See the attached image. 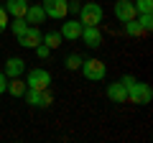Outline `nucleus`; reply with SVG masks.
<instances>
[{"mask_svg":"<svg viewBox=\"0 0 153 143\" xmlns=\"http://www.w3.org/2000/svg\"><path fill=\"white\" fill-rule=\"evenodd\" d=\"M69 3H82V0H69Z\"/></svg>","mask_w":153,"mask_h":143,"instance_id":"25","label":"nucleus"},{"mask_svg":"<svg viewBox=\"0 0 153 143\" xmlns=\"http://www.w3.org/2000/svg\"><path fill=\"white\" fill-rule=\"evenodd\" d=\"M133 5L138 13H153V0H135Z\"/></svg>","mask_w":153,"mask_h":143,"instance_id":"21","label":"nucleus"},{"mask_svg":"<svg viewBox=\"0 0 153 143\" xmlns=\"http://www.w3.org/2000/svg\"><path fill=\"white\" fill-rule=\"evenodd\" d=\"M26 23L28 26H38V23H44L46 21V13H44V8L41 5H28V10H26Z\"/></svg>","mask_w":153,"mask_h":143,"instance_id":"13","label":"nucleus"},{"mask_svg":"<svg viewBox=\"0 0 153 143\" xmlns=\"http://www.w3.org/2000/svg\"><path fill=\"white\" fill-rule=\"evenodd\" d=\"M8 26H10V31H13V36H21L23 31L28 28V23H26V18H13V21H8Z\"/></svg>","mask_w":153,"mask_h":143,"instance_id":"18","label":"nucleus"},{"mask_svg":"<svg viewBox=\"0 0 153 143\" xmlns=\"http://www.w3.org/2000/svg\"><path fill=\"white\" fill-rule=\"evenodd\" d=\"M61 39H66V41H76L79 36H82V23H76V21H66V23H61Z\"/></svg>","mask_w":153,"mask_h":143,"instance_id":"10","label":"nucleus"},{"mask_svg":"<svg viewBox=\"0 0 153 143\" xmlns=\"http://www.w3.org/2000/svg\"><path fill=\"white\" fill-rule=\"evenodd\" d=\"M79 39L84 41L87 49H97V46H102V33H100L97 26H82V36H79Z\"/></svg>","mask_w":153,"mask_h":143,"instance_id":"8","label":"nucleus"},{"mask_svg":"<svg viewBox=\"0 0 153 143\" xmlns=\"http://www.w3.org/2000/svg\"><path fill=\"white\" fill-rule=\"evenodd\" d=\"M61 33H56V31H49V33H44V39H41V44H46L49 49H59L61 46Z\"/></svg>","mask_w":153,"mask_h":143,"instance_id":"16","label":"nucleus"},{"mask_svg":"<svg viewBox=\"0 0 153 143\" xmlns=\"http://www.w3.org/2000/svg\"><path fill=\"white\" fill-rule=\"evenodd\" d=\"M8 89V77H5V72H0V95Z\"/></svg>","mask_w":153,"mask_h":143,"instance_id":"24","label":"nucleus"},{"mask_svg":"<svg viewBox=\"0 0 153 143\" xmlns=\"http://www.w3.org/2000/svg\"><path fill=\"white\" fill-rule=\"evenodd\" d=\"M49 54H51V49L46 44H38L36 46V56H38V59H49Z\"/></svg>","mask_w":153,"mask_h":143,"instance_id":"22","label":"nucleus"},{"mask_svg":"<svg viewBox=\"0 0 153 143\" xmlns=\"http://www.w3.org/2000/svg\"><path fill=\"white\" fill-rule=\"evenodd\" d=\"M8 21H10V16L5 13V8H0V33L8 28Z\"/></svg>","mask_w":153,"mask_h":143,"instance_id":"23","label":"nucleus"},{"mask_svg":"<svg viewBox=\"0 0 153 143\" xmlns=\"http://www.w3.org/2000/svg\"><path fill=\"white\" fill-rule=\"evenodd\" d=\"M46 18H54V21H64L66 13H69V0H44L41 3Z\"/></svg>","mask_w":153,"mask_h":143,"instance_id":"4","label":"nucleus"},{"mask_svg":"<svg viewBox=\"0 0 153 143\" xmlns=\"http://www.w3.org/2000/svg\"><path fill=\"white\" fill-rule=\"evenodd\" d=\"M128 100L125 102H133V105H148L151 102V97H153V89H151V84H146V82H133V84H128Z\"/></svg>","mask_w":153,"mask_h":143,"instance_id":"1","label":"nucleus"},{"mask_svg":"<svg viewBox=\"0 0 153 143\" xmlns=\"http://www.w3.org/2000/svg\"><path fill=\"white\" fill-rule=\"evenodd\" d=\"M79 69H82V74L89 79V82H102L105 74H107V66H105V61H100V59H84Z\"/></svg>","mask_w":153,"mask_h":143,"instance_id":"3","label":"nucleus"},{"mask_svg":"<svg viewBox=\"0 0 153 143\" xmlns=\"http://www.w3.org/2000/svg\"><path fill=\"white\" fill-rule=\"evenodd\" d=\"M41 39H44V33L38 31V26H28L26 31L18 36V44H21L23 49H36V46L41 44Z\"/></svg>","mask_w":153,"mask_h":143,"instance_id":"7","label":"nucleus"},{"mask_svg":"<svg viewBox=\"0 0 153 143\" xmlns=\"http://www.w3.org/2000/svg\"><path fill=\"white\" fill-rule=\"evenodd\" d=\"M82 61H84L82 54H69V56H66V61H64V66L74 72V69H79V66H82Z\"/></svg>","mask_w":153,"mask_h":143,"instance_id":"19","label":"nucleus"},{"mask_svg":"<svg viewBox=\"0 0 153 143\" xmlns=\"http://www.w3.org/2000/svg\"><path fill=\"white\" fill-rule=\"evenodd\" d=\"M5 77H21L23 72H26V61L21 59V56H10V59L5 61Z\"/></svg>","mask_w":153,"mask_h":143,"instance_id":"11","label":"nucleus"},{"mask_svg":"<svg viewBox=\"0 0 153 143\" xmlns=\"http://www.w3.org/2000/svg\"><path fill=\"white\" fill-rule=\"evenodd\" d=\"M26 84L31 89H49L51 74L46 69H31V72H28V77H26Z\"/></svg>","mask_w":153,"mask_h":143,"instance_id":"6","label":"nucleus"},{"mask_svg":"<svg viewBox=\"0 0 153 143\" xmlns=\"http://www.w3.org/2000/svg\"><path fill=\"white\" fill-rule=\"evenodd\" d=\"M138 16V10H135V5H133V0H117L115 3V18L117 21H133V18Z\"/></svg>","mask_w":153,"mask_h":143,"instance_id":"9","label":"nucleus"},{"mask_svg":"<svg viewBox=\"0 0 153 143\" xmlns=\"http://www.w3.org/2000/svg\"><path fill=\"white\" fill-rule=\"evenodd\" d=\"M107 97L112 100V102H125V100H128V89L123 87L120 79H117L115 84H110V87H107Z\"/></svg>","mask_w":153,"mask_h":143,"instance_id":"14","label":"nucleus"},{"mask_svg":"<svg viewBox=\"0 0 153 143\" xmlns=\"http://www.w3.org/2000/svg\"><path fill=\"white\" fill-rule=\"evenodd\" d=\"M3 8H5V13L10 18H23L26 10H28V3H26V0H8Z\"/></svg>","mask_w":153,"mask_h":143,"instance_id":"12","label":"nucleus"},{"mask_svg":"<svg viewBox=\"0 0 153 143\" xmlns=\"http://www.w3.org/2000/svg\"><path fill=\"white\" fill-rule=\"evenodd\" d=\"M23 97H26V102L31 105V107H49V105L54 102V95H51L49 89H31L28 87Z\"/></svg>","mask_w":153,"mask_h":143,"instance_id":"5","label":"nucleus"},{"mask_svg":"<svg viewBox=\"0 0 153 143\" xmlns=\"http://www.w3.org/2000/svg\"><path fill=\"white\" fill-rule=\"evenodd\" d=\"M123 26H125V33H128V36H146V31H143L140 23H138V16L133 18V21H125Z\"/></svg>","mask_w":153,"mask_h":143,"instance_id":"17","label":"nucleus"},{"mask_svg":"<svg viewBox=\"0 0 153 143\" xmlns=\"http://www.w3.org/2000/svg\"><path fill=\"white\" fill-rule=\"evenodd\" d=\"M138 23H140V28L146 33H151V28H153V18H151V13H138Z\"/></svg>","mask_w":153,"mask_h":143,"instance_id":"20","label":"nucleus"},{"mask_svg":"<svg viewBox=\"0 0 153 143\" xmlns=\"http://www.w3.org/2000/svg\"><path fill=\"white\" fill-rule=\"evenodd\" d=\"M102 16H105V10H102L100 3H84L79 8V23L82 26H100L102 23Z\"/></svg>","mask_w":153,"mask_h":143,"instance_id":"2","label":"nucleus"},{"mask_svg":"<svg viewBox=\"0 0 153 143\" xmlns=\"http://www.w3.org/2000/svg\"><path fill=\"white\" fill-rule=\"evenodd\" d=\"M26 89H28V84L23 82L21 77H10V82H8V89H5V92H10L13 97H23V95H26Z\"/></svg>","mask_w":153,"mask_h":143,"instance_id":"15","label":"nucleus"}]
</instances>
